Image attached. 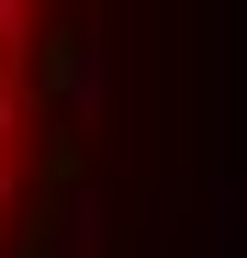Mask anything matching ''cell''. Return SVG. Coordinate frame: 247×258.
<instances>
[{
  "mask_svg": "<svg viewBox=\"0 0 247 258\" xmlns=\"http://www.w3.org/2000/svg\"><path fill=\"white\" fill-rule=\"evenodd\" d=\"M34 191H45V45L34 12H0V258L23 247Z\"/></svg>",
  "mask_w": 247,
  "mask_h": 258,
  "instance_id": "obj_1",
  "label": "cell"
}]
</instances>
